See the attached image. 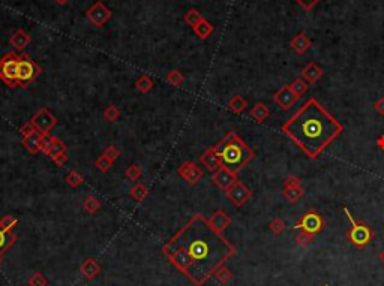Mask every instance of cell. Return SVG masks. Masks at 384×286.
Wrapping results in <instances>:
<instances>
[{"instance_id": "obj_1", "label": "cell", "mask_w": 384, "mask_h": 286, "mask_svg": "<svg viewBox=\"0 0 384 286\" xmlns=\"http://www.w3.org/2000/svg\"><path fill=\"white\" fill-rule=\"evenodd\" d=\"M162 252L192 283L203 286L236 253V247L198 213L164 244Z\"/></svg>"}, {"instance_id": "obj_2", "label": "cell", "mask_w": 384, "mask_h": 286, "mask_svg": "<svg viewBox=\"0 0 384 286\" xmlns=\"http://www.w3.org/2000/svg\"><path fill=\"white\" fill-rule=\"evenodd\" d=\"M281 129L309 159H317L344 128L315 98H309Z\"/></svg>"}, {"instance_id": "obj_3", "label": "cell", "mask_w": 384, "mask_h": 286, "mask_svg": "<svg viewBox=\"0 0 384 286\" xmlns=\"http://www.w3.org/2000/svg\"><path fill=\"white\" fill-rule=\"evenodd\" d=\"M215 150L221 159L222 168H227L236 174L255 156L254 150L236 132H228L215 146Z\"/></svg>"}, {"instance_id": "obj_4", "label": "cell", "mask_w": 384, "mask_h": 286, "mask_svg": "<svg viewBox=\"0 0 384 286\" xmlns=\"http://www.w3.org/2000/svg\"><path fill=\"white\" fill-rule=\"evenodd\" d=\"M344 213H345V216L350 222V229L347 231V238L350 240V243L354 244L357 249H365L374 240V237H375L374 231L368 225H365L362 222H357L347 207H344Z\"/></svg>"}, {"instance_id": "obj_5", "label": "cell", "mask_w": 384, "mask_h": 286, "mask_svg": "<svg viewBox=\"0 0 384 286\" xmlns=\"http://www.w3.org/2000/svg\"><path fill=\"white\" fill-rule=\"evenodd\" d=\"M18 63L20 56L14 51L0 59V80L11 88L18 86Z\"/></svg>"}, {"instance_id": "obj_6", "label": "cell", "mask_w": 384, "mask_h": 286, "mask_svg": "<svg viewBox=\"0 0 384 286\" xmlns=\"http://www.w3.org/2000/svg\"><path fill=\"white\" fill-rule=\"evenodd\" d=\"M41 74V67L38 63L27 54H20L18 63V87L26 88L38 75Z\"/></svg>"}, {"instance_id": "obj_7", "label": "cell", "mask_w": 384, "mask_h": 286, "mask_svg": "<svg viewBox=\"0 0 384 286\" xmlns=\"http://www.w3.org/2000/svg\"><path fill=\"white\" fill-rule=\"evenodd\" d=\"M294 228H297V229H300V231H303V232H308V234H311V235H315V234H318V232L323 231V228H324V220H323V218L320 216L317 211L309 210V211H306V213L303 214L302 219H300V222H299Z\"/></svg>"}, {"instance_id": "obj_8", "label": "cell", "mask_w": 384, "mask_h": 286, "mask_svg": "<svg viewBox=\"0 0 384 286\" xmlns=\"http://www.w3.org/2000/svg\"><path fill=\"white\" fill-rule=\"evenodd\" d=\"M32 125L35 126L36 131H39L41 133H48L56 125H57V118L56 115H53L47 108H41L33 117H32Z\"/></svg>"}, {"instance_id": "obj_9", "label": "cell", "mask_w": 384, "mask_h": 286, "mask_svg": "<svg viewBox=\"0 0 384 286\" xmlns=\"http://www.w3.org/2000/svg\"><path fill=\"white\" fill-rule=\"evenodd\" d=\"M303 192L302 181L296 176H288L284 180V197L288 202L296 204L303 197Z\"/></svg>"}, {"instance_id": "obj_10", "label": "cell", "mask_w": 384, "mask_h": 286, "mask_svg": "<svg viewBox=\"0 0 384 286\" xmlns=\"http://www.w3.org/2000/svg\"><path fill=\"white\" fill-rule=\"evenodd\" d=\"M227 197L230 198V201L234 204V205H237V207H240V205H243L249 198H251V190H249V187L245 184V183H242L240 180H237L228 190H227Z\"/></svg>"}, {"instance_id": "obj_11", "label": "cell", "mask_w": 384, "mask_h": 286, "mask_svg": "<svg viewBox=\"0 0 384 286\" xmlns=\"http://www.w3.org/2000/svg\"><path fill=\"white\" fill-rule=\"evenodd\" d=\"M86 17L93 22L96 27L104 26L105 22L111 18V11L102 3V2H96L87 12Z\"/></svg>"}, {"instance_id": "obj_12", "label": "cell", "mask_w": 384, "mask_h": 286, "mask_svg": "<svg viewBox=\"0 0 384 286\" xmlns=\"http://www.w3.org/2000/svg\"><path fill=\"white\" fill-rule=\"evenodd\" d=\"M273 101H275L276 105H279V108H282L284 111H287V110H290V108L296 104L297 96L294 94V91L291 90V87L288 86V84H285V86H282V87L275 93Z\"/></svg>"}, {"instance_id": "obj_13", "label": "cell", "mask_w": 384, "mask_h": 286, "mask_svg": "<svg viewBox=\"0 0 384 286\" xmlns=\"http://www.w3.org/2000/svg\"><path fill=\"white\" fill-rule=\"evenodd\" d=\"M212 180L213 183L218 186L219 189H222L224 192H227V190L237 181V174L236 173H231L230 170L227 168H221L219 170H216L212 176Z\"/></svg>"}, {"instance_id": "obj_14", "label": "cell", "mask_w": 384, "mask_h": 286, "mask_svg": "<svg viewBox=\"0 0 384 286\" xmlns=\"http://www.w3.org/2000/svg\"><path fill=\"white\" fill-rule=\"evenodd\" d=\"M179 176L186 180L189 184H195L201 180L203 177V171L201 168H198V165L194 162H185L179 166Z\"/></svg>"}, {"instance_id": "obj_15", "label": "cell", "mask_w": 384, "mask_h": 286, "mask_svg": "<svg viewBox=\"0 0 384 286\" xmlns=\"http://www.w3.org/2000/svg\"><path fill=\"white\" fill-rule=\"evenodd\" d=\"M324 75V70L314 62L308 63L303 69H302V78L308 83V84H315L321 77Z\"/></svg>"}, {"instance_id": "obj_16", "label": "cell", "mask_w": 384, "mask_h": 286, "mask_svg": "<svg viewBox=\"0 0 384 286\" xmlns=\"http://www.w3.org/2000/svg\"><path fill=\"white\" fill-rule=\"evenodd\" d=\"M200 160H201V163L206 166V168H207L210 173H215L216 170L221 168V159H219L218 153H216L215 147L207 149V150L201 154Z\"/></svg>"}, {"instance_id": "obj_17", "label": "cell", "mask_w": 384, "mask_h": 286, "mask_svg": "<svg viewBox=\"0 0 384 286\" xmlns=\"http://www.w3.org/2000/svg\"><path fill=\"white\" fill-rule=\"evenodd\" d=\"M209 222H210V225H212L216 231L222 232L224 229H227V228L230 226L231 219H230V216H228V214H227L224 210H216V211L212 214V216H210Z\"/></svg>"}, {"instance_id": "obj_18", "label": "cell", "mask_w": 384, "mask_h": 286, "mask_svg": "<svg viewBox=\"0 0 384 286\" xmlns=\"http://www.w3.org/2000/svg\"><path fill=\"white\" fill-rule=\"evenodd\" d=\"M290 46L291 48L297 53V54H305V53H308L309 51V48L312 46V41L303 33V32H300V33H297L291 41H290Z\"/></svg>"}, {"instance_id": "obj_19", "label": "cell", "mask_w": 384, "mask_h": 286, "mask_svg": "<svg viewBox=\"0 0 384 286\" xmlns=\"http://www.w3.org/2000/svg\"><path fill=\"white\" fill-rule=\"evenodd\" d=\"M42 135L39 131H35L33 133L23 136V146L26 147L30 153L36 154L38 152H41V144H42Z\"/></svg>"}, {"instance_id": "obj_20", "label": "cell", "mask_w": 384, "mask_h": 286, "mask_svg": "<svg viewBox=\"0 0 384 286\" xmlns=\"http://www.w3.org/2000/svg\"><path fill=\"white\" fill-rule=\"evenodd\" d=\"M15 242V234L14 229H6L0 223V256H3L6 250L14 244Z\"/></svg>"}, {"instance_id": "obj_21", "label": "cell", "mask_w": 384, "mask_h": 286, "mask_svg": "<svg viewBox=\"0 0 384 286\" xmlns=\"http://www.w3.org/2000/svg\"><path fill=\"white\" fill-rule=\"evenodd\" d=\"M30 41H32V38L29 36V33L27 32H24L23 29H20V30H17L12 36H11V45L14 46V48L17 50V51H21V50H24L26 48V46L30 44Z\"/></svg>"}, {"instance_id": "obj_22", "label": "cell", "mask_w": 384, "mask_h": 286, "mask_svg": "<svg viewBox=\"0 0 384 286\" xmlns=\"http://www.w3.org/2000/svg\"><path fill=\"white\" fill-rule=\"evenodd\" d=\"M249 114H251V117L254 118V120H255L257 123H263V122H266L267 118H269V115H270V110H269V107H267L266 104L257 102V104L251 108Z\"/></svg>"}, {"instance_id": "obj_23", "label": "cell", "mask_w": 384, "mask_h": 286, "mask_svg": "<svg viewBox=\"0 0 384 286\" xmlns=\"http://www.w3.org/2000/svg\"><path fill=\"white\" fill-rule=\"evenodd\" d=\"M192 30H194V33L198 36V38H201V39H206V38H209L212 33H213V26L210 24V22L207 21V20H201L200 22L197 26H194L192 27Z\"/></svg>"}, {"instance_id": "obj_24", "label": "cell", "mask_w": 384, "mask_h": 286, "mask_svg": "<svg viewBox=\"0 0 384 286\" xmlns=\"http://www.w3.org/2000/svg\"><path fill=\"white\" fill-rule=\"evenodd\" d=\"M248 107V102L246 99H243L240 94H236V96H233L228 102V110L231 112H236V114H240V112H243Z\"/></svg>"}, {"instance_id": "obj_25", "label": "cell", "mask_w": 384, "mask_h": 286, "mask_svg": "<svg viewBox=\"0 0 384 286\" xmlns=\"http://www.w3.org/2000/svg\"><path fill=\"white\" fill-rule=\"evenodd\" d=\"M68 150V147H66V144L65 142L62 141V139H59V138H53V141H51V144H50V147L47 149V152H45V154H48L50 157H54V156H57V154H60V153H65Z\"/></svg>"}, {"instance_id": "obj_26", "label": "cell", "mask_w": 384, "mask_h": 286, "mask_svg": "<svg viewBox=\"0 0 384 286\" xmlns=\"http://www.w3.org/2000/svg\"><path fill=\"white\" fill-rule=\"evenodd\" d=\"M81 271H83V274H84L87 279H93L96 274L99 273V265H98V262L93 261V259H86V261H84V264L81 265Z\"/></svg>"}, {"instance_id": "obj_27", "label": "cell", "mask_w": 384, "mask_h": 286, "mask_svg": "<svg viewBox=\"0 0 384 286\" xmlns=\"http://www.w3.org/2000/svg\"><path fill=\"white\" fill-rule=\"evenodd\" d=\"M290 87H291V90L294 91V94L297 98H300V96H303V94L308 91V88H309V84L302 78V77H299V78H296L291 84H290Z\"/></svg>"}, {"instance_id": "obj_28", "label": "cell", "mask_w": 384, "mask_h": 286, "mask_svg": "<svg viewBox=\"0 0 384 286\" xmlns=\"http://www.w3.org/2000/svg\"><path fill=\"white\" fill-rule=\"evenodd\" d=\"M149 195V189L144 186L143 183H138V184H135L132 189H131V197L135 199V201H143L144 198H146Z\"/></svg>"}, {"instance_id": "obj_29", "label": "cell", "mask_w": 384, "mask_h": 286, "mask_svg": "<svg viewBox=\"0 0 384 286\" xmlns=\"http://www.w3.org/2000/svg\"><path fill=\"white\" fill-rule=\"evenodd\" d=\"M135 87L141 91V93H147L153 88V81L152 78H149L147 75H143L135 81Z\"/></svg>"}, {"instance_id": "obj_30", "label": "cell", "mask_w": 384, "mask_h": 286, "mask_svg": "<svg viewBox=\"0 0 384 286\" xmlns=\"http://www.w3.org/2000/svg\"><path fill=\"white\" fill-rule=\"evenodd\" d=\"M201 20H203V15H201L197 9H191V11H188L186 15H185V22H186L188 26H191V27L197 26Z\"/></svg>"}, {"instance_id": "obj_31", "label": "cell", "mask_w": 384, "mask_h": 286, "mask_svg": "<svg viewBox=\"0 0 384 286\" xmlns=\"http://www.w3.org/2000/svg\"><path fill=\"white\" fill-rule=\"evenodd\" d=\"M66 183L69 184V186H72V187H78L80 184H83V181H84V177H83V174H80L78 171H71L68 176H66Z\"/></svg>"}, {"instance_id": "obj_32", "label": "cell", "mask_w": 384, "mask_h": 286, "mask_svg": "<svg viewBox=\"0 0 384 286\" xmlns=\"http://www.w3.org/2000/svg\"><path fill=\"white\" fill-rule=\"evenodd\" d=\"M167 81L170 83L171 86H182V83H183V75L180 74V70L173 69V70H170V72H168Z\"/></svg>"}, {"instance_id": "obj_33", "label": "cell", "mask_w": 384, "mask_h": 286, "mask_svg": "<svg viewBox=\"0 0 384 286\" xmlns=\"http://www.w3.org/2000/svg\"><path fill=\"white\" fill-rule=\"evenodd\" d=\"M84 208H86L87 213L93 214V213H96V211L101 208V202L96 199V198H93V197H89V198L84 201Z\"/></svg>"}, {"instance_id": "obj_34", "label": "cell", "mask_w": 384, "mask_h": 286, "mask_svg": "<svg viewBox=\"0 0 384 286\" xmlns=\"http://www.w3.org/2000/svg\"><path fill=\"white\" fill-rule=\"evenodd\" d=\"M111 160H108L104 154H101L98 159H96V162H95V165H96V168H98L101 173H107L110 168H111Z\"/></svg>"}, {"instance_id": "obj_35", "label": "cell", "mask_w": 384, "mask_h": 286, "mask_svg": "<svg viewBox=\"0 0 384 286\" xmlns=\"http://www.w3.org/2000/svg\"><path fill=\"white\" fill-rule=\"evenodd\" d=\"M141 174H143V171H141V168H140L138 165H131L129 168L125 171V176H126L129 180H132V181H137V180H140Z\"/></svg>"}, {"instance_id": "obj_36", "label": "cell", "mask_w": 384, "mask_h": 286, "mask_svg": "<svg viewBox=\"0 0 384 286\" xmlns=\"http://www.w3.org/2000/svg\"><path fill=\"white\" fill-rule=\"evenodd\" d=\"M104 117L107 118L108 122H116L117 118L120 117V111H119V108H117V107H114V105H110V107H107V108H105V111H104Z\"/></svg>"}, {"instance_id": "obj_37", "label": "cell", "mask_w": 384, "mask_h": 286, "mask_svg": "<svg viewBox=\"0 0 384 286\" xmlns=\"http://www.w3.org/2000/svg\"><path fill=\"white\" fill-rule=\"evenodd\" d=\"M269 228H270V231H272L275 235H281V234L284 232V229H285V223H284L282 219L276 218V219H273V220L270 222Z\"/></svg>"}, {"instance_id": "obj_38", "label": "cell", "mask_w": 384, "mask_h": 286, "mask_svg": "<svg viewBox=\"0 0 384 286\" xmlns=\"http://www.w3.org/2000/svg\"><path fill=\"white\" fill-rule=\"evenodd\" d=\"M17 222H18L17 218L12 216V214H6V216H3L2 219H0V223H2V226L6 228V229H14Z\"/></svg>"}, {"instance_id": "obj_39", "label": "cell", "mask_w": 384, "mask_h": 286, "mask_svg": "<svg viewBox=\"0 0 384 286\" xmlns=\"http://www.w3.org/2000/svg\"><path fill=\"white\" fill-rule=\"evenodd\" d=\"M215 276H216V279H218L221 283H227V282L231 279V273H230L225 267H221L218 271L215 273Z\"/></svg>"}, {"instance_id": "obj_40", "label": "cell", "mask_w": 384, "mask_h": 286, "mask_svg": "<svg viewBox=\"0 0 384 286\" xmlns=\"http://www.w3.org/2000/svg\"><path fill=\"white\" fill-rule=\"evenodd\" d=\"M108 160H111V162H114L119 156H120V152L114 147V146H108L105 150H104V153H102Z\"/></svg>"}, {"instance_id": "obj_41", "label": "cell", "mask_w": 384, "mask_h": 286, "mask_svg": "<svg viewBox=\"0 0 384 286\" xmlns=\"http://www.w3.org/2000/svg\"><path fill=\"white\" fill-rule=\"evenodd\" d=\"M296 242H297V244H299V246H308V244L312 242V235H311V234H308V232H303V231H300V234L296 237Z\"/></svg>"}, {"instance_id": "obj_42", "label": "cell", "mask_w": 384, "mask_h": 286, "mask_svg": "<svg viewBox=\"0 0 384 286\" xmlns=\"http://www.w3.org/2000/svg\"><path fill=\"white\" fill-rule=\"evenodd\" d=\"M47 283H48V280H47L41 273H36V274L30 279V282H29L30 286H47Z\"/></svg>"}, {"instance_id": "obj_43", "label": "cell", "mask_w": 384, "mask_h": 286, "mask_svg": "<svg viewBox=\"0 0 384 286\" xmlns=\"http://www.w3.org/2000/svg\"><path fill=\"white\" fill-rule=\"evenodd\" d=\"M296 2L305 9V11H311L312 8H314L320 0H296Z\"/></svg>"}, {"instance_id": "obj_44", "label": "cell", "mask_w": 384, "mask_h": 286, "mask_svg": "<svg viewBox=\"0 0 384 286\" xmlns=\"http://www.w3.org/2000/svg\"><path fill=\"white\" fill-rule=\"evenodd\" d=\"M36 129H35V126L32 125V122H27V123H24L21 128H20V132L23 133V136H27V135H30V133H33Z\"/></svg>"}, {"instance_id": "obj_45", "label": "cell", "mask_w": 384, "mask_h": 286, "mask_svg": "<svg viewBox=\"0 0 384 286\" xmlns=\"http://www.w3.org/2000/svg\"><path fill=\"white\" fill-rule=\"evenodd\" d=\"M53 159V162L57 165V166H63L66 162H68V156H66V152L65 153H60V154H57V156H54V157H51Z\"/></svg>"}, {"instance_id": "obj_46", "label": "cell", "mask_w": 384, "mask_h": 286, "mask_svg": "<svg viewBox=\"0 0 384 286\" xmlns=\"http://www.w3.org/2000/svg\"><path fill=\"white\" fill-rule=\"evenodd\" d=\"M374 108L378 114L384 115V98H380L375 104H374Z\"/></svg>"}, {"instance_id": "obj_47", "label": "cell", "mask_w": 384, "mask_h": 286, "mask_svg": "<svg viewBox=\"0 0 384 286\" xmlns=\"http://www.w3.org/2000/svg\"><path fill=\"white\" fill-rule=\"evenodd\" d=\"M377 144H378V147H380L381 150H384V135L378 138V141H377Z\"/></svg>"}, {"instance_id": "obj_48", "label": "cell", "mask_w": 384, "mask_h": 286, "mask_svg": "<svg viewBox=\"0 0 384 286\" xmlns=\"http://www.w3.org/2000/svg\"><path fill=\"white\" fill-rule=\"evenodd\" d=\"M378 259H380L381 264H384V250H381V252L378 253Z\"/></svg>"}, {"instance_id": "obj_49", "label": "cell", "mask_w": 384, "mask_h": 286, "mask_svg": "<svg viewBox=\"0 0 384 286\" xmlns=\"http://www.w3.org/2000/svg\"><path fill=\"white\" fill-rule=\"evenodd\" d=\"M65 2H68V0H57V3H60V5H63Z\"/></svg>"}, {"instance_id": "obj_50", "label": "cell", "mask_w": 384, "mask_h": 286, "mask_svg": "<svg viewBox=\"0 0 384 286\" xmlns=\"http://www.w3.org/2000/svg\"><path fill=\"white\" fill-rule=\"evenodd\" d=\"M0 259H2V256H0Z\"/></svg>"}, {"instance_id": "obj_51", "label": "cell", "mask_w": 384, "mask_h": 286, "mask_svg": "<svg viewBox=\"0 0 384 286\" xmlns=\"http://www.w3.org/2000/svg\"><path fill=\"white\" fill-rule=\"evenodd\" d=\"M324 286H327V285H324Z\"/></svg>"}]
</instances>
